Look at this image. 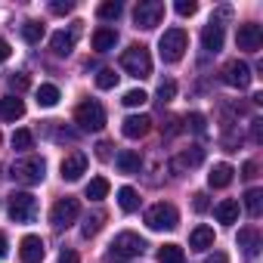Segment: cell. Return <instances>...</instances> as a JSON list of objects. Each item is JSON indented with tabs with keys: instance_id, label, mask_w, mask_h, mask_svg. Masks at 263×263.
<instances>
[{
	"instance_id": "cell-17",
	"label": "cell",
	"mask_w": 263,
	"mask_h": 263,
	"mask_svg": "<svg viewBox=\"0 0 263 263\" xmlns=\"http://www.w3.org/2000/svg\"><path fill=\"white\" fill-rule=\"evenodd\" d=\"M115 164H118V171H121V174H140L143 158H140V152H134V149H124V152H118Z\"/></svg>"
},
{
	"instance_id": "cell-31",
	"label": "cell",
	"mask_w": 263,
	"mask_h": 263,
	"mask_svg": "<svg viewBox=\"0 0 263 263\" xmlns=\"http://www.w3.org/2000/svg\"><path fill=\"white\" fill-rule=\"evenodd\" d=\"M22 37H25L28 44H41V37H44V22H25V25H22Z\"/></svg>"
},
{
	"instance_id": "cell-39",
	"label": "cell",
	"mask_w": 263,
	"mask_h": 263,
	"mask_svg": "<svg viewBox=\"0 0 263 263\" xmlns=\"http://www.w3.org/2000/svg\"><path fill=\"white\" fill-rule=\"evenodd\" d=\"M50 10H53L56 16H65V13H71V10H74V4H71V0H53Z\"/></svg>"
},
{
	"instance_id": "cell-15",
	"label": "cell",
	"mask_w": 263,
	"mask_h": 263,
	"mask_svg": "<svg viewBox=\"0 0 263 263\" xmlns=\"http://www.w3.org/2000/svg\"><path fill=\"white\" fill-rule=\"evenodd\" d=\"M19 257H22V263H41L44 260V241L37 235H25L19 245Z\"/></svg>"
},
{
	"instance_id": "cell-29",
	"label": "cell",
	"mask_w": 263,
	"mask_h": 263,
	"mask_svg": "<svg viewBox=\"0 0 263 263\" xmlns=\"http://www.w3.org/2000/svg\"><path fill=\"white\" fill-rule=\"evenodd\" d=\"M245 208H248L251 217H260V211H263V192L260 189H248L245 192Z\"/></svg>"
},
{
	"instance_id": "cell-7",
	"label": "cell",
	"mask_w": 263,
	"mask_h": 263,
	"mask_svg": "<svg viewBox=\"0 0 263 263\" xmlns=\"http://www.w3.org/2000/svg\"><path fill=\"white\" fill-rule=\"evenodd\" d=\"M143 251H146V241L137 232H121L111 241V254L121 260H137V257H143Z\"/></svg>"
},
{
	"instance_id": "cell-26",
	"label": "cell",
	"mask_w": 263,
	"mask_h": 263,
	"mask_svg": "<svg viewBox=\"0 0 263 263\" xmlns=\"http://www.w3.org/2000/svg\"><path fill=\"white\" fill-rule=\"evenodd\" d=\"M108 189H111V186H108V180H105V177H93V180L87 183L84 195H87L90 201H102V198L108 195Z\"/></svg>"
},
{
	"instance_id": "cell-34",
	"label": "cell",
	"mask_w": 263,
	"mask_h": 263,
	"mask_svg": "<svg viewBox=\"0 0 263 263\" xmlns=\"http://www.w3.org/2000/svg\"><path fill=\"white\" fill-rule=\"evenodd\" d=\"M115 84H118V74H115L111 68H102V71L96 74V87H99V90H111Z\"/></svg>"
},
{
	"instance_id": "cell-14",
	"label": "cell",
	"mask_w": 263,
	"mask_h": 263,
	"mask_svg": "<svg viewBox=\"0 0 263 263\" xmlns=\"http://www.w3.org/2000/svg\"><path fill=\"white\" fill-rule=\"evenodd\" d=\"M201 47L208 53H220L223 50V25L217 19H211L204 28H201Z\"/></svg>"
},
{
	"instance_id": "cell-23",
	"label": "cell",
	"mask_w": 263,
	"mask_h": 263,
	"mask_svg": "<svg viewBox=\"0 0 263 263\" xmlns=\"http://www.w3.org/2000/svg\"><path fill=\"white\" fill-rule=\"evenodd\" d=\"M214 214H217V220H220L223 226H232V223L238 220V201L226 198V201H220V204L214 208Z\"/></svg>"
},
{
	"instance_id": "cell-6",
	"label": "cell",
	"mask_w": 263,
	"mask_h": 263,
	"mask_svg": "<svg viewBox=\"0 0 263 263\" xmlns=\"http://www.w3.org/2000/svg\"><path fill=\"white\" fill-rule=\"evenodd\" d=\"M74 121L81 124V130H102L105 127V108L96 99H84L74 111Z\"/></svg>"
},
{
	"instance_id": "cell-36",
	"label": "cell",
	"mask_w": 263,
	"mask_h": 263,
	"mask_svg": "<svg viewBox=\"0 0 263 263\" xmlns=\"http://www.w3.org/2000/svg\"><path fill=\"white\" fill-rule=\"evenodd\" d=\"M99 226H102V217H87V220H84V226H81V235H84V238H90V235H96V232H99Z\"/></svg>"
},
{
	"instance_id": "cell-40",
	"label": "cell",
	"mask_w": 263,
	"mask_h": 263,
	"mask_svg": "<svg viewBox=\"0 0 263 263\" xmlns=\"http://www.w3.org/2000/svg\"><path fill=\"white\" fill-rule=\"evenodd\" d=\"M192 198H195V201H192V208H195L198 214H204V211L211 208V201H208V195H204V192H195Z\"/></svg>"
},
{
	"instance_id": "cell-25",
	"label": "cell",
	"mask_w": 263,
	"mask_h": 263,
	"mask_svg": "<svg viewBox=\"0 0 263 263\" xmlns=\"http://www.w3.org/2000/svg\"><path fill=\"white\" fill-rule=\"evenodd\" d=\"M118 204H121L124 214H134V211L140 208V195H137V189L121 186V189H118Z\"/></svg>"
},
{
	"instance_id": "cell-27",
	"label": "cell",
	"mask_w": 263,
	"mask_h": 263,
	"mask_svg": "<svg viewBox=\"0 0 263 263\" xmlns=\"http://www.w3.org/2000/svg\"><path fill=\"white\" fill-rule=\"evenodd\" d=\"M56 102H59V87H53V84H41V87H37V105L53 108Z\"/></svg>"
},
{
	"instance_id": "cell-48",
	"label": "cell",
	"mask_w": 263,
	"mask_h": 263,
	"mask_svg": "<svg viewBox=\"0 0 263 263\" xmlns=\"http://www.w3.org/2000/svg\"><path fill=\"white\" fill-rule=\"evenodd\" d=\"M4 257H7V235L0 232V260H4Z\"/></svg>"
},
{
	"instance_id": "cell-24",
	"label": "cell",
	"mask_w": 263,
	"mask_h": 263,
	"mask_svg": "<svg viewBox=\"0 0 263 263\" xmlns=\"http://www.w3.org/2000/svg\"><path fill=\"white\" fill-rule=\"evenodd\" d=\"M238 248H245L248 257H257L260 254V232L257 229H241L238 232Z\"/></svg>"
},
{
	"instance_id": "cell-21",
	"label": "cell",
	"mask_w": 263,
	"mask_h": 263,
	"mask_svg": "<svg viewBox=\"0 0 263 263\" xmlns=\"http://www.w3.org/2000/svg\"><path fill=\"white\" fill-rule=\"evenodd\" d=\"M189 248H195V251L214 248V229H211V226H195L192 235H189Z\"/></svg>"
},
{
	"instance_id": "cell-13",
	"label": "cell",
	"mask_w": 263,
	"mask_h": 263,
	"mask_svg": "<svg viewBox=\"0 0 263 263\" xmlns=\"http://www.w3.org/2000/svg\"><path fill=\"white\" fill-rule=\"evenodd\" d=\"M149 127H152V118H149V115H130V118H124V124H121V134H124L127 140H140V137L149 134Z\"/></svg>"
},
{
	"instance_id": "cell-38",
	"label": "cell",
	"mask_w": 263,
	"mask_h": 263,
	"mask_svg": "<svg viewBox=\"0 0 263 263\" xmlns=\"http://www.w3.org/2000/svg\"><path fill=\"white\" fill-rule=\"evenodd\" d=\"M180 16H195V10H198V4L195 0H177V7H174Z\"/></svg>"
},
{
	"instance_id": "cell-41",
	"label": "cell",
	"mask_w": 263,
	"mask_h": 263,
	"mask_svg": "<svg viewBox=\"0 0 263 263\" xmlns=\"http://www.w3.org/2000/svg\"><path fill=\"white\" fill-rule=\"evenodd\" d=\"M59 263H81V257H78V251H71V248H65V251L59 254Z\"/></svg>"
},
{
	"instance_id": "cell-18",
	"label": "cell",
	"mask_w": 263,
	"mask_h": 263,
	"mask_svg": "<svg viewBox=\"0 0 263 263\" xmlns=\"http://www.w3.org/2000/svg\"><path fill=\"white\" fill-rule=\"evenodd\" d=\"M25 115V102L19 96H7V99H0V121H16Z\"/></svg>"
},
{
	"instance_id": "cell-37",
	"label": "cell",
	"mask_w": 263,
	"mask_h": 263,
	"mask_svg": "<svg viewBox=\"0 0 263 263\" xmlns=\"http://www.w3.org/2000/svg\"><path fill=\"white\" fill-rule=\"evenodd\" d=\"M186 124L195 130V134H208V127H204V115H198V111H192V115L186 118Z\"/></svg>"
},
{
	"instance_id": "cell-28",
	"label": "cell",
	"mask_w": 263,
	"mask_h": 263,
	"mask_svg": "<svg viewBox=\"0 0 263 263\" xmlns=\"http://www.w3.org/2000/svg\"><path fill=\"white\" fill-rule=\"evenodd\" d=\"M158 263H186V254L180 245H164L158 251Z\"/></svg>"
},
{
	"instance_id": "cell-45",
	"label": "cell",
	"mask_w": 263,
	"mask_h": 263,
	"mask_svg": "<svg viewBox=\"0 0 263 263\" xmlns=\"http://www.w3.org/2000/svg\"><path fill=\"white\" fill-rule=\"evenodd\" d=\"M241 177H248V180H251V177H257V164H254V161H245V167H241Z\"/></svg>"
},
{
	"instance_id": "cell-42",
	"label": "cell",
	"mask_w": 263,
	"mask_h": 263,
	"mask_svg": "<svg viewBox=\"0 0 263 263\" xmlns=\"http://www.w3.org/2000/svg\"><path fill=\"white\" fill-rule=\"evenodd\" d=\"M10 87H13V90H25V87H28V78H25V74H13V78H10Z\"/></svg>"
},
{
	"instance_id": "cell-5",
	"label": "cell",
	"mask_w": 263,
	"mask_h": 263,
	"mask_svg": "<svg viewBox=\"0 0 263 263\" xmlns=\"http://www.w3.org/2000/svg\"><path fill=\"white\" fill-rule=\"evenodd\" d=\"M7 211H10L13 223H31L34 214H37V198L31 192H13L10 201H7Z\"/></svg>"
},
{
	"instance_id": "cell-8",
	"label": "cell",
	"mask_w": 263,
	"mask_h": 263,
	"mask_svg": "<svg viewBox=\"0 0 263 263\" xmlns=\"http://www.w3.org/2000/svg\"><path fill=\"white\" fill-rule=\"evenodd\" d=\"M161 19H164V4L161 0H143V4H137V10H134V25L137 28H155V25H161Z\"/></svg>"
},
{
	"instance_id": "cell-4",
	"label": "cell",
	"mask_w": 263,
	"mask_h": 263,
	"mask_svg": "<svg viewBox=\"0 0 263 263\" xmlns=\"http://www.w3.org/2000/svg\"><path fill=\"white\" fill-rule=\"evenodd\" d=\"M177 223H180V214H177V208L167 204V201H158V204H152V208L146 211V226L155 229V232L177 229Z\"/></svg>"
},
{
	"instance_id": "cell-3",
	"label": "cell",
	"mask_w": 263,
	"mask_h": 263,
	"mask_svg": "<svg viewBox=\"0 0 263 263\" xmlns=\"http://www.w3.org/2000/svg\"><path fill=\"white\" fill-rule=\"evenodd\" d=\"M44 171H47L44 158L28 155V158H19V161L13 164V180L22 183V186H37V183L44 180Z\"/></svg>"
},
{
	"instance_id": "cell-20",
	"label": "cell",
	"mask_w": 263,
	"mask_h": 263,
	"mask_svg": "<svg viewBox=\"0 0 263 263\" xmlns=\"http://www.w3.org/2000/svg\"><path fill=\"white\" fill-rule=\"evenodd\" d=\"M232 174H235V171H232L229 164H214L211 174H208V186H211V189H226V186L232 183Z\"/></svg>"
},
{
	"instance_id": "cell-35",
	"label": "cell",
	"mask_w": 263,
	"mask_h": 263,
	"mask_svg": "<svg viewBox=\"0 0 263 263\" xmlns=\"http://www.w3.org/2000/svg\"><path fill=\"white\" fill-rule=\"evenodd\" d=\"M146 99H149V96H146V93H143V90H127V93H124V99H121V102H124V105H127V108H137V105H143V102H146Z\"/></svg>"
},
{
	"instance_id": "cell-33",
	"label": "cell",
	"mask_w": 263,
	"mask_h": 263,
	"mask_svg": "<svg viewBox=\"0 0 263 263\" xmlns=\"http://www.w3.org/2000/svg\"><path fill=\"white\" fill-rule=\"evenodd\" d=\"M31 146H34L31 130H16V134H13V149H16V152H28Z\"/></svg>"
},
{
	"instance_id": "cell-11",
	"label": "cell",
	"mask_w": 263,
	"mask_h": 263,
	"mask_svg": "<svg viewBox=\"0 0 263 263\" xmlns=\"http://www.w3.org/2000/svg\"><path fill=\"white\" fill-rule=\"evenodd\" d=\"M235 44L238 50H248V53H257L260 44H263V28L248 22V25H238V34H235Z\"/></svg>"
},
{
	"instance_id": "cell-46",
	"label": "cell",
	"mask_w": 263,
	"mask_h": 263,
	"mask_svg": "<svg viewBox=\"0 0 263 263\" xmlns=\"http://www.w3.org/2000/svg\"><path fill=\"white\" fill-rule=\"evenodd\" d=\"M7 59H10V44L0 41V62H7Z\"/></svg>"
},
{
	"instance_id": "cell-47",
	"label": "cell",
	"mask_w": 263,
	"mask_h": 263,
	"mask_svg": "<svg viewBox=\"0 0 263 263\" xmlns=\"http://www.w3.org/2000/svg\"><path fill=\"white\" fill-rule=\"evenodd\" d=\"M263 140V130H260V121H254V143Z\"/></svg>"
},
{
	"instance_id": "cell-1",
	"label": "cell",
	"mask_w": 263,
	"mask_h": 263,
	"mask_svg": "<svg viewBox=\"0 0 263 263\" xmlns=\"http://www.w3.org/2000/svg\"><path fill=\"white\" fill-rule=\"evenodd\" d=\"M121 68L130 74V78H149L152 74V56L143 44H134V47H127L121 53Z\"/></svg>"
},
{
	"instance_id": "cell-32",
	"label": "cell",
	"mask_w": 263,
	"mask_h": 263,
	"mask_svg": "<svg viewBox=\"0 0 263 263\" xmlns=\"http://www.w3.org/2000/svg\"><path fill=\"white\" fill-rule=\"evenodd\" d=\"M174 96H177V81H171V78H167V81H161V84H158V93H155V99H158L161 105H167Z\"/></svg>"
},
{
	"instance_id": "cell-22",
	"label": "cell",
	"mask_w": 263,
	"mask_h": 263,
	"mask_svg": "<svg viewBox=\"0 0 263 263\" xmlns=\"http://www.w3.org/2000/svg\"><path fill=\"white\" fill-rule=\"evenodd\" d=\"M50 47H53L56 56H68L74 50V31H56L50 37Z\"/></svg>"
},
{
	"instance_id": "cell-12",
	"label": "cell",
	"mask_w": 263,
	"mask_h": 263,
	"mask_svg": "<svg viewBox=\"0 0 263 263\" xmlns=\"http://www.w3.org/2000/svg\"><path fill=\"white\" fill-rule=\"evenodd\" d=\"M59 171H62V180H68V183L81 180V174L87 171V155H84V152H71V155H65L62 164H59Z\"/></svg>"
},
{
	"instance_id": "cell-9",
	"label": "cell",
	"mask_w": 263,
	"mask_h": 263,
	"mask_svg": "<svg viewBox=\"0 0 263 263\" xmlns=\"http://www.w3.org/2000/svg\"><path fill=\"white\" fill-rule=\"evenodd\" d=\"M78 214H81V201L71 198V195H65V198H59V201L53 204V211H50V223H53L56 229H65V226H71V223L78 220Z\"/></svg>"
},
{
	"instance_id": "cell-30",
	"label": "cell",
	"mask_w": 263,
	"mask_h": 263,
	"mask_svg": "<svg viewBox=\"0 0 263 263\" xmlns=\"http://www.w3.org/2000/svg\"><path fill=\"white\" fill-rule=\"evenodd\" d=\"M121 13H124V7L118 4V0H105V4H99V10H96V16H99V19H105V22L118 19Z\"/></svg>"
},
{
	"instance_id": "cell-19",
	"label": "cell",
	"mask_w": 263,
	"mask_h": 263,
	"mask_svg": "<svg viewBox=\"0 0 263 263\" xmlns=\"http://www.w3.org/2000/svg\"><path fill=\"white\" fill-rule=\"evenodd\" d=\"M115 44H118V31L115 28H96L93 31V50L96 53H108V50H115Z\"/></svg>"
},
{
	"instance_id": "cell-43",
	"label": "cell",
	"mask_w": 263,
	"mask_h": 263,
	"mask_svg": "<svg viewBox=\"0 0 263 263\" xmlns=\"http://www.w3.org/2000/svg\"><path fill=\"white\" fill-rule=\"evenodd\" d=\"M96 155H99L102 161H108V158H111V143H99V146H96Z\"/></svg>"
},
{
	"instance_id": "cell-16",
	"label": "cell",
	"mask_w": 263,
	"mask_h": 263,
	"mask_svg": "<svg viewBox=\"0 0 263 263\" xmlns=\"http://www.w3.org/2000/svg\"><path fill=\"white\" fill-rule=\"evenodd\" d=\"M204 161V149L201 146H189L186 152H180L174 158V171H186V167H198Z\"/></svg>"
},
{
	"instance_id": "cell-44",
	"label": "cell",
	"mask_w": 263,
	"mask_h": 263,
	"mask_svg": "<svg viewBox=\"0 0 263 263\" xmlns=\"http://www.w3.org/2000/svg\"><path fill=\"white\" fill-rule=\"evenodd\" d=\"M204 263H229V257L223 254V251H214V254H208V260Z\"/></svg>"
},
{
	"instance_id": "cell-10",
	"label": "cell",
	"mask_w": 263,
	"mask_h": 263,
	"mask_svg": "<svg viewBox=\"0 0 263 263\" xmlns=\"http://www.w3.org/2000/svg\"><path fill=\"white\" fill-rule=\"evenodd\" d=\"M251 65L248 62H241V59H232V62H226V68H223V84H229V87H235V90H245V87H251Z\"/></svg>"
},
{
	"instance_id": "cell-2",
	"label": "cell",
	"mask_w": 263,
	"mask_h": 263,
	"mask_svg": "<svg viewBox=\"0 0 263 263\" xmlns=\"http://www.w3.org/2000/svg\"><path fill=\"white\" fill-rule=\"evenodd\" d=\"M189 50V37L183 28H167L158 41V53H161V62H180L183 53Z\"/></svg>"
}]
</instances>
